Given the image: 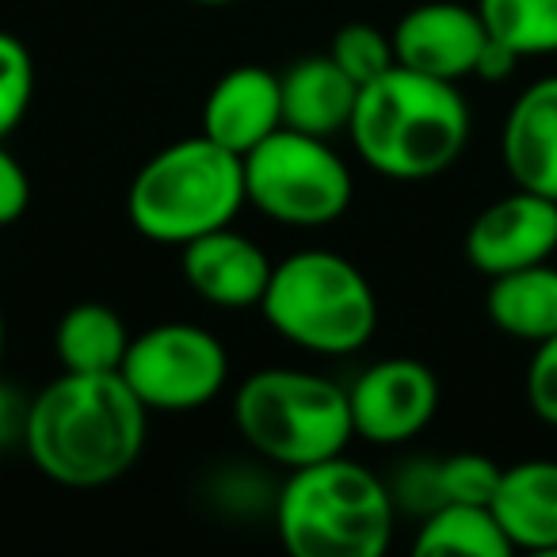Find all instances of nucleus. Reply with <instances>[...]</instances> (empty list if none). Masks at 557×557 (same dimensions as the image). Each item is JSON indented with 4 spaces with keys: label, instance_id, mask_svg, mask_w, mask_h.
<instances>
[{
    "label": "nucleus",
    "instance_id": "f257e3e1",
    "mask_svg": "<svg viewBox=\"0 0 557 557\" xmlns=\"http://www.w3.org/2000/svg\"><path fill=\"white\" fill-rule=\"evenodd\" d=\"M146 424L149 409L119 371H65L27 405L24 447L42 478L65 488H100L138 462Z\"/></svg>",
    "mask_w": 557,
    "mask_h": 557
},
{
    "label": "nucleus",
    "instance_id": "f03ea898",
    "mask_svg": "<svg viewBox=\"0 0 557 557\" xmlns=\"http://www.w3.org/2000/svg\"><path fill=\"white\" fill-rule=\"evenodd\" d=\"M348 138L359 161L386 180H432L462 157L470 108L458 85L394 65L359 88Z\"/></svg>",
    "mask_w": 557,
    "mask_h": 557
},
{
    "label": "nucleus",
    "instance_id": "7ed1b4c3",
    "mask_svg": "<svg viewBox=\"0 0 557 557\" xmlns=\"http://www.w3.org/2000/svg\"><path fill=\"white\" fill-rule=\"evenodd\" d=\"M397 504L367 466L333 455L290 470L275 496V527L295 557H379L394 539Z\"/></svg>",
    "mask_w": 557,
    "mask_h": 557
},
{
    "label": "nucleus",
    "instance_id": "20e7f679",
    "mask_svg": "<svg viewBox=\"0 0 557 557\" xmlns=\"http://www.w3.org/2000/svg\"><path fill=\"white\" fill-rule=\"evenodd\" d=\"M245 202L240 157L199 131L141 164L126 191V218L146 240L184 248L202 233L233 225Z\"/></svg>",
    "mask_w": 557,
    "mask_h": 557
},
{
    "label": "nucleus",
    "instance_id": "39448f33",
    "mask_svg": "<svg viewBox=\"0 0 557 557\" xmlns=\"http://www.w3.org/2000/svg\"><path fill=\"white\" fill-rule=\"evenodd\" d=\"M260 313L283 341L313 356H351L379 329L371 278L341 252L306 248L271 268Z\"/></svg>",
    "mask_w": 557,
    "mask_h": 557
},
{
    "label": "nucleus",
    "instance_id": "423d86ee",
    "mask_svg": "<svg viewBox=\"0 0 557 557\" xmlns=\"http://www.w3.org/2000/svg\"><path fill=\"white\" fill-rule=\"evenodd\" d=\"M233 420L256 455L287 470L344 455L356 435L348 386L298 367L248 374L233 397Z\"/></svg>",
    "mask_w": 557,
    "mask_h": 557
},
{
    "label": "nucleus",
    "instance_id": "0eeeda50",
    "mask_svg": "<svg viewBox=\"0 0 557 557\" xmlns=\"http://www.w3.org/2000/svg\"><path fill=\"white\" fill-rule=\"evenodd\" d=\"M245 195L260 214L295 230H318L351 207V169L318 134L278 126L271 138L240 157Z\"/></svg>",
    "mask_w": 557,
    "mask_h": 557
},
{
    "label": "nucleus",
    "instance_id": "6e6552de",
    "mask_svg": "<svg viewBox=\"0 0 557 557\" xmlns=\"http://www.w3.org/2000/svg\"><path fill=\"white\" fill-rule=\"evenodd\" d=\"M119 374L149 412H195L222 394L230 356L210 329L164 321L131 336Z\"/></svg>",
    "mask_w": 557,
    "mask_h": 557
},
{
    "label": "nucleus",
    "instance_id": "1a4fd4ad",
    "mask_svg": "<svg viewBox=\"0 0 557 557\" xmlns=\"http://www.w3.org/2000/svg\"><path fill=\"white\" fill-rule=\"evenodd\" d=\"M348 405L356 435L374 447H397L432 424L440 409V379L420 359H379L348 386Z\"/></svg>",
    "mask_w": 557,
    "mask_h": 557
},
{
    "label": "nucleus",
    "instance_id": "9d476101",
    "mask_svg": "<svg viewBox=\"0 0 557 557\" xmlns=\"http://www.w3.org/2000/svg\"><path fill=\"white\" fill-rule=\"evenodd\" d=\"M557 252V199L516 187L488 202L466 230V260L485 278L546 263Z\"/></svg>",
    "mask_w": 557,
    "mask_h": 557
},
{
    "label": "nucleus",
    "instance_id": "9b49d317",
    "mask_svg": "<svg viewBox=\"0 0 557 557\" xmlns=\"http://www.w3.org/2000/svg\"><path fill=\"white\" fill-rule=\"evenodd\" d=\"M389 39H394L397 65L458 85L466 77H478L488 27L478 4L470 9L458 0H428L397 20Z\"/></svg>",
    "mask_w": 557,
    "mask_h": 557
},
{
    "label": "nucleus",
    "instance_id": "f8f14e48",
    "mask_svg": "<svg viewBox=\"0 0 557 557\" xmlns=\"http://www.w3.org/2000/svg\"><path fill=\"white\" fill-rule=\"evenodd\" d=\"M180 268H184L187 287L202 302L222 306V310H245V306L260 310L275 263L252 237L237 233L233 225H222V230L187 240L180 248Z\"/></svg>",
    "mask_w": 557,
    "mask_h": 557
},
{
    "label": "nucleus",
    "instance_id": "ddd939ff",
    "mask_svg": "<svg viewBox=\"0 0 557 557\" xmlns=\"http://www.w3.org/2000/svg\"><path fill=\"white\" fill-rule=\"evenodd\" d=\"M283 126V85L263 65H237L210 85L202 100V134L245 157Z\"/></svg>",
    "mask_w": 557,
    "mask_h": 557
},
{
    "label": "nucleus",
    "instance_id": "4468645a",
    "mask_svg": "<svg viewBox=\"0 0 557 557\" xmlns=\"http://www.w3.org/2000/svg\"><path fill=\"white\" fill-rule=\"evenodd\" d=\"M500 157L511 184L557 199V77H542L516 96L500 131Z\"/></svg>",
    "mask_w": 557,
    "mask_h": 557
},
{
    "label": "nucleus",
    "instance_id": "2eb2a0df",
    "mask_svg": "<svg viewBox=\"0 0 557 557\" xmlns=\"http://www.w3.org/2000/svg\"><path fill=\"white\" fill-rule=\"evenodd\" d=\"M488 508L511 549L557 554V458L504 466Z\"/></svg>",
    "mask_w": 557,
    "mask_h": 557
},
{
    "label": "nucleus",
    "instance_id": "dca6fc26",
    "mask_svg": "<svg viewBox=\"0 0 557 557\" xmlns=\"http://www.w3.org/2000/svg\"><path fill=\"white\" fill-rule=\"evenodd\" d=\"M283 126L318 138L348 134L359 85L329 54H313L290 65L283 77Z\"/></svg>",
    "mask_w": 557,
    "mask_h": 557
},
{
    "label": "nucleus",
    "instance_id": "f3484780",
    "mask_svg": "<svg viewBox=\"0 0 557 557\" xmlns=\"http://www.w3.org/2000/svg\"><path fill=\"white\" fill-rule=\"evenodd\" d=\"M485 313L504 336L527 344H542L557 333V268L531 263V268L504 271L488 278Z\"/></svg>",
    "mask_w": 557,
    "mask_h": 557
},
{
    "label": "nucleus",
    "instance_id": "a211bd4d",
    "mask_svg": "<svg viewBox=\"0 0 557 557\" xmlns=\"http://www.w3.org/2000/svg\"><path fill=\"white\" fill-rule=\"evenodd\" d=\"M126 348H131L126 321L103 302L70 306L54 329V356L65 371L111 374L123 367Z\"/></svg>",
    "mask_w": 557,
    "mask_h": 557
},
{
    "label": "nucleus",
    "instance_id": "6ab92c4d",
    "mask_svg": "<svg viewBox=\"0 0 557 557\" xmlns=\"http://www.w3.org/2000/svg\"><path fill=\"white\" fill-rule=\"evenodd\" d=\"M417 554L508 557L516 554L488 504H440L417 527Z\"/></svg>",
    "mask_w": 557,
    "mask_h": 557
},
{
    "label": "nucleus",
    "instance_id": "aec40b11",
    "mask_svg": "<svg viewBox=\"0 0 557 557\" xmlns=\"http://www.w3.org/2000/svg\"><path fill=\"white\" fill-rule=\"evenodd\" d=\"M488 35L519 58L557 54V0H478Z\"/></svg>",
    "mask_w": 557,
    "mask_h": 557
},
{
    "label": "nucleus",
    "instance_id": "412c9836",
    "mask_svg": "<svg viewBox=\"0 0 557 557\" xmlns=\"http://www.w3.org/2000/svg\"><path fill=\"white\" fill-rule=\"evenodd\" d=\"M329 58L356 81L359 88L379 81L386 70H394V39L386 32L371 24H348L333 35V47H329Z\"/></svg>",
    "mask_w": 557,
    "mask_h": 557
},
{
    "label": "nucleus",
    "instance_id": "4be33fe9",
    "mask_svg": "<svg viewBox=\"0 0 557 557\" xmlns=\"http://www.w3.org/2000/svg\"><path fill=\"white\" fill-rule=\"evenodd\" d=\"M35 100V58L12 32H0V138L24 123Z\"/></svg>",
    "mask_w": 557,
    "mask_h": 557
},
{
    "label": "nucleus",
    "instance_id": "5701e85b",
    "mask_svg": "<svg viewBox=\"0 0 557 557\" xmlns=\"http://www.w3.org/2000/svg\"><path fill=\"white\" fill-rule=\"evenodd\" d=\"M504 466L478 450H458L440 458V493L443 504H493Z\"/></svg>",
    "mask_w": 557,
    "mask_h": 557
},
{
    "label": "nucleus",
    "instance_id": "b1692460",
    "mask_svg": "<svg viewBox=\"0 0 557 557\" xmlns=\"http://www.w3.org/2000/svg\"><path fill=\"white\" fill-rule=\"evenodd\" d=\"M527 405L539 420L557 428V333L534 344L527 363Z\"/></svg>",
    "mask_w": 557,
    "mask_h": 557
},
{
    "label": "nucleus",
    "instance_id": "393cba45",
    "mask_svg": "<svg viewBox=\"0 0 557 557\" xmlns=\"http://www.w3.org/2000/svg\"><path fill=\"white\" fill-rule=\"evenodd\" d=\"M394 504L401 508L417 511L420 519L428 511H435L443 504V493H440V458H428V462H412L401 478L394 481Z\"/></svg>",
    "mask_w": 557,
    "mask_h": 557
},
{
    "label": "nucleus",
    "instance_id": "a878e982",
    "mask_svg": "<svg viewBox=\"0 0 557 557\" xmlns=\"http://www.w3.org/2000/svg\"><path fill=\"white\" fill-rule=\"evenodd\" d=\"M27 207H32V180L0 138V225L20 222Z\"/></svg>",
    "mask_w": 557,
    "mask_h": 557
},
{
    "label": "nucleus",
    "instance_id": "bb28decb",
    "mask_svg": "<svg viewBox=\"0 0 557 557\" xmlns=\"http://www.w3.org/2000/svg\"><path fill=\"white\" fill-rule=\"evenodd\" d=\"M27 405L20 394H12L9 386H0V447L9 443H24V428H27Z\"/></svg>",
    "mask_w": 557,
    "mask_h": 557
},
{
    "label": "nucleus",
    "instance_id": "cd10ccee",
    "mask_svg": "<svg viewBox=\"0 0 557 557\" xmlns=\"http://www.w3.org/2000/svg\"><path fill=\"white\" fill-rule=\"evenodd\" d=\"M519 65V54L511 47H504L500 39H493L488 35L485 50H481V62H478V77L481 81H504L511 70Z\"/></svg>",
    "mask_w": 557,
    "mask_h": 557
},
{
    "label": "nucleus",
    "instance_id": "c85d7f7f",
    "mask_svg": "<svg viewBox=\"0 0 557 557\" xmlns=\"http://www.w3.org/2000/svg\"><path fill=\"white\" fill-rule=\"evenodd\" d=\"M184 4H199V9H222V4H237V0H184Z\"/></svg>",
    "mask_w": 557,
    "mask_h": 557
},
{
    "label": "nucleus",
    "instance_id": "c756f323",
    "mask_svg": "<svg viewBox=\"0 0 557 557\" xmlns=\"http://www.w3.org/2000/svg\"><path fill=\"white\" fill-rule=\"evenodd\" d=\"M4 344H9V329H4V310H0V367H4Z\"/></svg>",
    "mask_w": 557,
    "mask_h": 557
}]
</instances>
